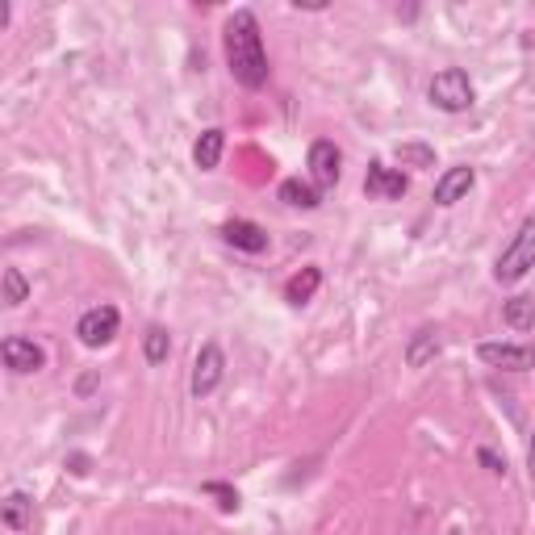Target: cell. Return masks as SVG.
<instances>
[{"label":"cell","instance_id":"cell-16","mask_svg":"<svg viewBox=\"0 0 535 535\" xmlns=\"http://www.w3.org/2000/svg\"><path fill=\"white\" fill-rule=\"evenodd\" d=\"M0 523L9 531H26L34 523V498L26 490H13L5 502H0Z\"/></svg>","mask_w":535,"mask_h":535},{"label":"cell","instance_id":"cell-2","mask_svg":"<svg viewBox=\"0 0 535 535\" xmlns=\"http://www.w3.org/2000/svg\"><path fill=\"white\" fill-rule=\"evenodd\" d=\"M427 101L439 109V113H469L477 105V88L469 80V72L464 67H439V72L431 76L427 84Z\"/></svg>","mask_w":535,"mask_h":535},{"label":"cell","instance_id":"cell-6","mask_svg":"<svg viewBox=\"0 0 535 535\" xmlns=\"http://www.w3.org/2000/svg\"><path fill=\"white\" fill-rule=\"evenodd\" d=\"M477 360L485 368H502V372H531L535 368V347L531 343H506V339H485V343H477Z\"/></svg>","mask_w":535,"mask_h":535},{"label":"cell","instance_id":"cell-11","mask_svg":"<svg viewBox=\"0 0 535 535\" xmlns=\"http://www.w3.org/2000/svg\"><path fill=\"white\" fill-rule=\"evenodd\" d=\"M473 184H477V168H469V164H456V168H448L444 176L435 180L431 201H435L439 209H452L456 201H464V197L473 193Z\"/></svg>","mask_w":535,"mask_h":535},{"label":"cell","instance_id":"cell-24","mask_svg":"<svg viewBox=\"0 0 535 535\" xmlns=\"http://www.w3.org/2000/svg\"><path fill=\"white\" fill-rule=\"evenodd\" d=\"M97 381H101V372H84V377L76 381V393H80V398H88V393L97 389Z\"/></svg>","mask_w":535,"mask_h":535},{"label":"cell","instance_id":"cell-7","mask_svg":"<svg viewBox=\"0 0 535 535\" xmlns=\"http://www.w3.org/2000/svg\"><path fill=\"white\" fill-rule=\"evenodd\" d=\"M306 168H310V184L318 193L335 189L343 180V151L331 143V138H314L310 143V155H306Z\"/></svg>","mask_w":535,"mask_h":535},{"label":"cell","instance_id":"cell-17","mask_svg":"<svg viewBox=\"0 0 535 535\" xmlns=\"http://www.w3.org/2000/svg\"><path fill=\"white\" fill-rule=\"evenodd\" d=\"M502 322L510 331H531L535 327V297H510V301H502Z\"/></svg>","mask_w":535,"mask_h":535},{"label":"cell","instance_id":"cell-23","mask_svg":"<svg viewBox=\"0 0 535 535\" xmlns=\"http://www.w3.org/2000/svg\"><path fill=\"white\" fill-rule=\"evenodd\" d=\"M67 473H72V477H88L92 473V456L72 452V456H67Z\"/></svg>","mask_w":535,"mask_h":535},{"label":"cell","instance_id":"cell-20","mask_svg":"<svg viewBox=\"0 0 535 535\" xmlns=\"http://www.w3.org/2000/svg\"><path fill=\"white\" fill-rule=\"evenodd\" d=\"M201 494H205V498H214L222 515H235V510L243 506L239 490H235V485H226V481H201Z\"/></svg>","mask_w":535,"mask_h":535},{"label":"cell","instance_id":"cell-3","mask_svg":"<svg viewBox=\"0 0 535 535\" xmlns=\"http://www.w3.org/2000/svg\"><path fill=\"white\" fill-rule=\"evenodd\" d=\"M531 268H535V218H527V222L515 230V239L506 243V251L498 255L494 281H498V285H519Z\"/></svg>","mask_w":535,"mask_h":535},{"label":"cell","instance_id":"cell-10","mask_svg":"<svg viewBox=\"0 0 535 535\" xmlns=\"http://www.w3.org/2000/svg\"><path fill=\"white\" fill-rule=\"evenodd\" d=\"M222 243H230L235 251H243V255H264L268 251V230L260 226V222H251V218H230V222H222Z\"/></svg>","mask_w":535,"mask_h":535},{"label":"cell","instance_id":"cell-12","mask_svg":"<svg viewBox=\"0 0 535 535\" xmlns=\"http://www.w3.org/2000/svg\"><path fill=\"white\" fill-rule=\"evenodd\" d=\"M439 352H444V331L439 327H418L410 339H406V347H402V360H406V368H427V364H435L439 360Z\"/></svg>","mask_w":535,"mask_h":535},{"label":"cell","instance_id":"cell-19","mask_svg":"<svg viewBox=\"0 0 535 535\" xmlns=\"http://www.w3.org/2000/svg\"><path fill=\"white\" fill-rule=\"evenodd\" d=\"M168 356H172V335H168V327H147V331H143V360H147L151 368H159V364H168Z\"/></svg>","mask_w":535,"mask_h":535},{"label":"cell","instance_id":"cell-15","mask_svg":"<svg viewBox=\"0 0 535 535\" xmlns=\"http://www.w3.org/2000/svg\"><path fill=\"white\" fill-rule=\"evenodd\" d=\"M276 201L289 205V209H318L322 205V193L314 189L310 180L289 176V180H281V189H276Z\"/></svg>","mask_w":535,"mask_h":535},{"label":"cell","instance_id":"cell-25","mask_svg":"<svg viewBox=\"0 0 535 535\" xmlns=\"http://www.w3.org/2000/svg\"><path fill=\"white\" fill-rule=\"evenodd\" d=\"M527 473L535 481V431H531V444H527Z\"/></svg>","mask_w":535,"mask_h":535},{"label":"cell","instance_id":"cell-5","mask_svg":"<svg viewBox=\"0 0 535 535\" xmlns=\"http://www.w3.org/2000/svg\"><path fill=\"white\" fill-rule=\"evenodd\" d=\"M118 331H122V310L109 306V301H101V306H92L76 318V339L84 347H109L118 339Z\"/></svg>","mask_w":535,"mask_h":535},{"label":"cell","instance_id":"cell-4","mask_svg":"<svg viewBox=\"0 0 535 535\" xmlns=\"http://www.w3.org/2000/svg\"><path fill=\"white\" fill-rule=\"evenodd\" d=\"M222 381H226V352H222V343H201V352H197V360H193V377H189V393L197 402H205V398H214V393L222 389Z\"/></svg>","mask_w":535,"mask_h":535},{"label":"cell","instance_id":"cell-9","mask_svg":"<svg viewBox=\"0 0 535 535\" xmlns=\"http://www.w3.org/2000/svg\"><path fill=\"white\" fill-rule=\"evenodd\" d=\"M0 360H5V368L13 377H34V372L46 368V347L26 339V335H9L0 343Z\"/></svg>","mask_w":535,"mask_h":535},{"label":"cell","instance_id":"cell-14","mask_svg":"<svg viewBox=\"0 0 535 535\" xmlns=\"http://www.w3.org/2000/svg\"><path fill=\"white\" fill-rule=\"evenodd\" d=\"M222 155H226V130H222V126L201 130L197 143H193V164H197L201 172H218Z\"/></svg>","mask_w":535,"mask_h":535},{"label":"cell","instance_id":"cell-13","mask_svg":"<svg viewBox=\"0 0 535 535\" xmlns=\"http://www.w3.org/2000/svg\"><path fill=\"white\" fill-rule=\"evenodd\" d=\"M318 289H322V268L318 264H306L301 272L289 276L281 293H285V301H289L293 310H301V306H310V301L318 297Z\"/></svg>","mask_w":535,"mask_h":535},{"label":"cell","instance_id":"cell-18","mask_svg":"<svg viewBox=\"0 0 535 535\" xmlns=\"http://www.w3.org/2000/svg\"><path fill=\"white\" fill-rule=\"evenodd\" d=\"M0 301H5L9 310H17V306H26L30 301V281H26V272L21 268H5V276H0Z\"/></svg>","mask_w":535,"mask_h":535},{"label":"cell","instance_id":"cell-21","mask_svg":"<svg viewBox=\"0 0 535 535\" xmlns=\"http://www.w3.org/2000/svg\"><path fill=\"white\" fill-rule=\"evenodd\" d=\"M398 164L402 168H435V147H427V143H398Z\"/></svg>","mask_w":535,"mask_h":535},{"label":"cell","instance_id":"cell-22","mask_svg":"<svg viewBox=\"0 0 535 535\" xmlns=\"http://www.w3.org/2000/svg\"><path fill=\"white\" fill-rule=\"evenodd\" d=\"M477 464L485 473H494V477H506V456H498L494 448H477Z\"/></svg>","mask_w":535,"mask_h":535},{"label":"cell","instance_id":"cell-8","mask_svg":"<svg viewBox=\"0 0 535 535\" xmlns=\"http://www.w3.org/2000/svg\"><path fill=\"white\" fill-rule=\"evenodd\" d=\"M410 193V176L402 168H389L381 159H372L364 172V197L368 201H402Z\"/></svg>","mask_w":535,"mask_h":535},{"label":"cell","instance_id":"cell-1","mask_svg":"<svg viewBox=\"0 0 535 535\" xmlns=\"http://www.w3.org/2000/svg\"><path fill=\"white\" fill-rule=\"evenodd\" d=\"M222 51H226V67H230V76H235L239 88L260 92L268 84L272 63H268V46H264L260 17H255L251 9H235V13L226 17Z\"/></svg>","mask_w":535,"mask_h":535}]
</instances>
